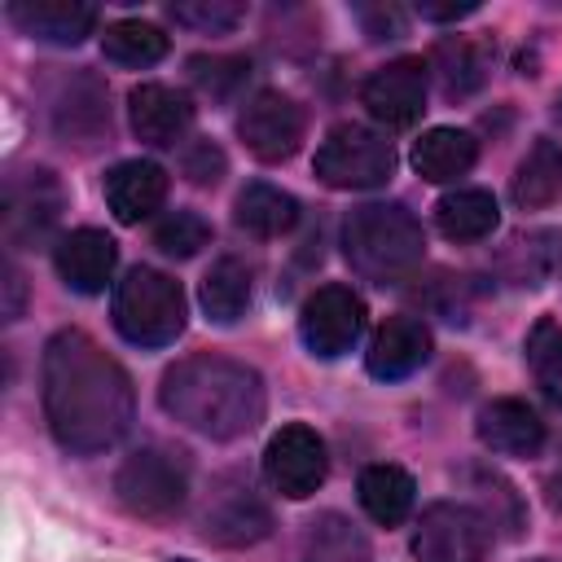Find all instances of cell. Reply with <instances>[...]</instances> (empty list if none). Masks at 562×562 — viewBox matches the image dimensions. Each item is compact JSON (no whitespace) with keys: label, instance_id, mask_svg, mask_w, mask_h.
I'll return each mask as SVG.
<instances>
[{"label":"cell","instance_id":"17","mask_svg":"<svg viewBox=\"0 0 562 562\" xmlns=\"http://www.w3.org/2000/svg\"><path fill=\"white\" fill-rule=\"evenodd\" d=\"M202 527L215 544H255L272 531V514L268 505L255 496V487L246 483H228L215 492V501L202 514Z\"/></svg>","mask_w":562,"mask_h":562},{"label":"cell","instance_id":"29","mask_svg":"<svg viewBox=\"0 0 562 562\" xmlns=\"http://www.w3.org/2000/svg\"><path fill=\"white\" fill-rule=\"evenodd\" d=\"M101 53L119 66H154L167 57V35L154 22H114L101 35Z\"/></svg>","mask_w":562,"mask_h":562},{"label":"cell","instance_id":"39","mask_svg":"<svg viewBox=\"0 0 562 562\" xmlns=\"http://www.w3.org/2000/svg\"><path fill=\"white\" fill-rule=\"evenodd\" d=\"M171 562H193V558H171Z\"/></svg>","mask_w":562,"mask_h":562},{"label":"cell","instance_id":"11","mask_svg":"<svg viewBox=\"0 0 562 562\" xmlns=\"http://www.w3.org/2000/svg\"><path fill=\"white\" fill-rule=\"evenodd\" d=\"M237 136L259 162H285L303 140V110L285 92H255L237 114Z\"/></svg>","mask_w":562,"mask_h":562},{"label":"cell","instance_id":"31","mask_svg":"<svg viewBox=\"0 0 562 562\" xmlns=\"http://www.w3.org/2000/svg\"><path fill=\"white\" fill-rule=\"evenodd\" d=\"M206 241H211V224H206L198 211H171V215H162L158 228H154V246H158L162 255H171V259H189V255H198Z\"/></svg>","mask_w":562,"mask_h":562},{"label":"cell","instance_id":"22","mask_svg":"<svg viewBox=\"0 0 562 562\" xmlns=\"http://www.w3.org/2000/svg\"><path fill=\"white\" fill-rule=\"evenodd\" d=\"M435 224L448 241H483L501 224V206L487 189H452L439 198Z\"/></svg>","mask_w":562,"mask_h":562},{"label":"cell","instance_id":"5","mask_svg":"<svg viewBox=\"0 0 562 562\" xmlns=\"http://www.w3.org/2000/svg\"><path fill=\"white\" fill-rule=\"evenodd\" d=\"M312 167L329 189H378L395 171V149L382 132L364 123H338L316 145Z\"/></svg>","mask_w":562,"mask_h":562},{"label":"cell","instance_id":"15","mask_svg":"<svg viewBox=\"0 0 562 562\" xmlns=\"http://www.w3.org/2000/svg\"><path fill=\"white\" fill-rule=\"evenodd\" d=\"M426 360H430V329L417 316H386L364 351L369 373L382 382H400V378L417 373Z\"/></svg>","mask_w":562,"mask_h":562},{"label":"cell","instance_id":"35","mask_svg":"<svg viewBox=\"0 0 562 562\" xmlns=\"http://www.w3.org/2000/svg\"><path fill=\"white\" fill-rule=\"evenodd\" d=\"M184 176L193 184H215L224 176V154L211 145V140H198L189 154H184Z\"/></svg>","mask_w":562,"mask_h":562},{"label":"cell","instance_id":"27","mask_svg":"<svg viewBox=\"0 0 562 562\" xmlns=\"http://www.w3.org/2000/svg\"><path fill=\"white\" fill-rule=\"evenodd\" d=\"M430 61H435V75H439V83H443L448 97H470L487 79V48L474 44V40H465V35L439 40L435 53H430Z\"/></svg>","mask_w":562,"mask_h":562},{"label":"cell","instance_id":"24","mask_svg":"<svg viewBox=\"0 0 562 562\" xmlns=\"http://www.w3.org/2000/svg\"><path fill=\"white\" fill-rule=\"evenodd\" d=\"M233 220H237V228H246L255 237H281L299 224V202L277 184H246L237 193Z\"/></svg>","mask_w":562,"mask_h":562},{"label":"cell","instance_id":"30","mask_svg":"<svg viewBox=\"0 0 562 562\" xmlns=\"http://www.w3.org/2000/svg\"><path fill=\"white\" fill-rule=\"evenodd\" d=\"M527 364L544 395L562 404V325L558 321H536L527 334Z\"/></svg>","mask_w":562,"mask_h":562},{"label":"cell","instance_id":"28","mask_svg":"<svg viewBox=\"0 0 562 562\" xmlns=\"http://www.w3.org/2000/svg\"><path fill=\"white\" fill-rule=\"evenodd\" d=\"M303 562H369V540L351 518L321 514L312 522V531H307Z\"/></svg>","mask_w":562,"mask_h":562},{"label":"cell","instance_id":"33","mask_svg":"<svg viewBox=\"0 0 562 562\" xmlns=\"http://www.w3.org/2000/svg\"><path fill=\"white\" fill-rule=\"evenodd\" d=\"M189 75H193V83H198L202 92L228 97L233 88L246 83L250 61H246V57H193V61H189Z\"/></svg>","mask_w":562,"mask_h":562},{"label":"cell","instance_id":"2","mask_svg":"<svg viewBox=\"0 0 562 562\" xmlns=\"http://www.w3.org/2000/svg\"><path fill=\"white\" fill-rule=\"evenodd\" d=\"M158 404L180 426L206 435V439H241L263 422L268 395L263 378L228 356H184L162 373Z\"/></svg>","mask_w":562,"mask_h":562},{"label":"cell","instance_id":"13","mask_svg":"<svg viewBox=\"0 0 562 562\" xmlns=\"http://www.w3.org/2000/svg\"><path fill=\"white\" fill-rule=\"evenodd\" d=\"M127 119H132V132L154 145V149H171L189 136L193 127V105L184 92L167 88V83H140L132 88L127 97Z\"/></svg>","mask_w":562,"mask_h":562},{"label":"cell","instance_id":"38","mask_svg":"<svg viewBox=\"0 0 562 562\" xmlns=\"http://www.w3.org/2000/svg\"><path fill=\"white\" fill-rule=\"evenodd\" d=\"M549 487H553V501H558V505H562V465H558V470H553V479H549Z\"/></svg>","mask_w":562,"mask_h":562},{"label":"cell","instance_id":"16","mask_svg":"<svg viewBox=\"0 0 562 562\" xmlns=\"http://www.w3.org/2000/svg\"><path fill=\"white\" fill-rule=\"evenodd\" d=\"M9 22L44 44H79L97 31V4L88 0H9Z\"/></svg>","mask_w":562,"mask_h":562},{"label":"cell","instance_id":"14","mask_svg":"<svg viewBox=\"0 0 562 562\" xmlns=\"http://www.w3.org/2000/svg\"><path fill=\"white\" fill-rule=\"evenodd\" d=\"M53 263H57V277L75 294H101L110 285L114 268H119V246L101 228H75L57 241Z\"/></svg>","mask_w":562,"mask_h":562},{"label":"cell","instance_id":"36","mask_svg":"<svg viewBox=\"0 0 562 562\" xmlns=\"http://www.w3.org/2000/svg\"><path fill=\"white\" fill-rule=\"evenodd\" d=\"M474 9H479L474 0H465V4H417V13H422L426 22H457V18L474 13Z\"/></svg>","mask_w":562,"mask_h":562},{"label":"cell","instance_id":"19","mask_svg":"<svg viewBox=\"0 0 562 562\" xmlns=\"http://www.w3.org/2000/svg\"><path fill=\"white\" fill-rule=\"evenodd\" d=\"M105 202H110L114 220L140 224L167 202V171L149 158H127L105 176Z\"/></svg>","mask_w":562,"mask_h":562},{"label":"cell","instance_id":"6","mask_svg":"<svg viewBox=\"0 0 562 562\" xmlns=\"http://www.w3.org/2000/svg\"><path fill=\"white\" fill-rule=\"evenodd\" d=\"M114 496L132 518H171L189 496V470L162 448H140L119 465Z\"/></svg>","mask_w":562,"mask_h":562},{"label":"cell","instance_id":"40","mask_svg":"<svg viewBox=\"0 0 562 562\" xmlns=\"http://www.w3.org/2000/svg\"><path fill=\"white\" fill-rule=\"evenodd\" d=\"M558 114H562V101H558Z\"/></svg>","mask_w":562,"mask_h":562},{"label":"cell","instance_id":"1","mask_svg":"<svg viewBox=\"0 0 562 562\" xmlns=\"http://www.w3.org/2000/svg\"><path fill=\"white\" fill-rule=\"evenodd\" d=\"M40 395L53 439L75 457L114 448L136 417L127 369L83 329H57L44 347Z\"/></svg>","mask_w":562,"mask_h":562},{"label":"cell","instance_id":"37","mask_svg":"<svg viewBox=\"0 0 562 562\" xmlns=\"http://www.w3.org/2000/svg\"><path fill=\"white\" fill-rule=\"evenodd\" d=\"M4 285H9V307H4V316L13 321V316H18V307H22V277H18V268H13V263L4 268Z\"/></svg>","mask_w":562,"mask_h":562},{"label":"cell","instance_id":"12","mask_svg":"<svg viewBox=\"0 0 562 562\" xmlns=\"http://www.w3.org/2000/svg\"><path fill=\"white\" fill-rule=\"evenodd\" d=\"M61 220V189L53 171H31L26 180H9L4 189V237L9 246L44 241Z\"/></svg>","mask_w":562,"mask_h":562},{"label":"cell","instance_id":"4","mask_svg":"<svg viewBox=\"0 0 562 562\" xmlns=\"http://www.w3.org/2000/svg\"><path fill=\"white\" fill-rule=\"evenodd\" d=\"M114 329L136 347H167L184 329V290L158 268H132L114 285Z\"/></svg>","mask_w":562,"mask_h":562},{"label":"cell","instance_id":"34","mask_svg":"<svg viewBox=\"0 0 562 562\" xmlns=\"http://www.w3.org/2000/svg\"><path fill=\"white\" fill-rule=\"evenodd\" d=\"M351 13H356L360 31H364L373 44H382V40H400V35L408 31V18H404L400 4H356Z\"/></svg>","mask_w":562,"mask_h":562},{"label":"cell","instance_id":"10","mask_svg":"<svg viewBox=\"0 0 562 562\" xmlns=\"http://www.w3.org/2000/svg\"><path fill=\"white\" fill-rule=\"evenodd\" d=\"M360 101H364L369 119L382 123L386 132L413 127L426 110V61L422 57H395V61L378 66L364 79Z\"/></svg>","mask_w":562,"mask_h":562},{"label":"cell","instance_id":"32","mask_svg":"<svg viewBox=\"0 0 562 562\" xmlns=\"http://www.w3.org/2000/svg\"><path fill=\"white\" fill-rule=\"evenodd\" d=\"M167 13L180 26H193V31H206V35H224V31L241 26L246 4H237V0H176Z\"/></svg>","mask_w":562,"mask_h":562},{"label":"cell","instance_id":"9","mask_svg":"<svg viewBox=\"0 0 562 562\" xmlns=\"http://www.w3.org/2000/svg\"><path fill=\"white\" fill-rule=\"evenodd\" d=\"M325 470H329L325 439H321L312 426H303V422L281 426V430L268 439V448H263V474H268V483H272L281 496H290V501L312 496V492L325 483Z\"/></svg>","mask_w":562,"mask_h":562},{"label":"cell","instance_id":"25","mask_svg":"<svg viewBox=\"0 0 562 562\" xmlns=\"http://www.w3.org/2000/svg\"><path fill=\"white\" fill-rule=\"evenodd\" d=\"M198 299H202V312H206L215 325L241 321V312L250 307V268H246L241 259H233V255L215 259V263L206 268V277H202Z\"/></svg>","mask_w":562,"mask_h":562},{"label":"cell","instance_id":"3","mask_svg":"<svg viewBox=\"0 0 562 562\" xmlns=\"http://www.w3.org/2000/svg\"><path fill=\"white\" fill-rule=\"evenodd\" d=\"M342 255L373 285L408 281L426 259V233L404 202H364L342 220Z\"/></svg>","mask_w":562,"mask_h":562},{"label":"cell","instance_id":"26","mask_svg":"<svg viewBox=\"0 0 562 562\" xmlns=\"http://www.w3.org/2000/svg\"><path fill=\"white\" fill-rule=\"evenodd\" d=\"M53 123H57L61 136H70V140H79V145H92V140L110 127L105 92H101L92 79H75V83L61 92V101H57V110H53Z\"/></svg>","mask_w":562,"mask_h":562},{"label":"cell","instance_id":"7","mask_svg":"<svg viewBox=\"0 0 562 562\" xmlns=\"http://www.w3.org/2000/svg\"><path fill=\"white\" fill-rule=\"evenodd\" d=\"M487 553V518L461 501H439L422 509L413 531L417 562H483Z\"/></svg>","mask_w":562,"mask_h":562},{"label":"cell","instance_id":"23","mask_svg":"<svg viewBox=\"0 0 562 562\" xmlns=\"http://www.w3.org/2000/svg\"><path fill=\"white\" fill-rule=\"evenodd\" d=\"M558 198H562V145L540 136L514 171V202L522 211H540L553 206Z\"/></svg>","mask_w":562,"mask_h":562},{"label":"cell","instance_id":"8","mask_svg":"<svg viewBox=\"0 0 562 562\" xmlns=\"http://www.w3.org/2000/svg\"><path fill=\"white\" fill-rule=\"evenodd\" d=\"M364 334V303L351 285H321L299 312V338L312 356L338 360Z\"/></svg>","mask_w":562,"mask_h":562},{"label":"cell","instance_id":"18","mask_svg":"<svg viewBox=\"0 0 562 562\" xmlns=\"http://www.w3.org/2000/svg\"><path fill=\"white\" fill-rule=\"evenodd\" d=\"M479 439L483 448L501 457H536L544 448V422L527 400H492L479 413Z\"/></svg>","mask_w":562,"mask_h":562},{"label":"cell","instance_id":"21","mask_svg":"<svg viewBox=\"0 0 562 562\" xmlns=\"http://www.w3.org/2000/svg\"><path fill=\"white\" fill-rule=\"evenodd\" d=\"M356 496H360V509H364L373 522L395 527V522H404V518H408L413 496H417V483H413V474H408V470H400V465H386V461H382V465L360 470Z\"/></svg>","mask_w":562,"mask_h":562},{"label":"cell","instance_id":"20","mask_svg":"<svg viewBox=\"0 0 562 562\" xmlns=\"http://www.w3.org/2000/svg\"><path fill=\"white\" fill-rule=\"evenodd\" d=\"M479 158V145L470 132L461 127H430L413 140V167L422 180L430 184H448V180H461Z\"/></svg>","mask_w":562,"mask_h":562},{"label":"cell","instance_id":"41","mask_svg":"<svg viewBox=\"0 0 562 562\" xmlns=\"http://www.w3.org/2000/svg\"><path fill=\"white\" fill-rule=\"evenodd\" d=\"M536 562H549V558H536Z\"/></svg>","mask_w":562,"mask_h":562}]
</instances>
